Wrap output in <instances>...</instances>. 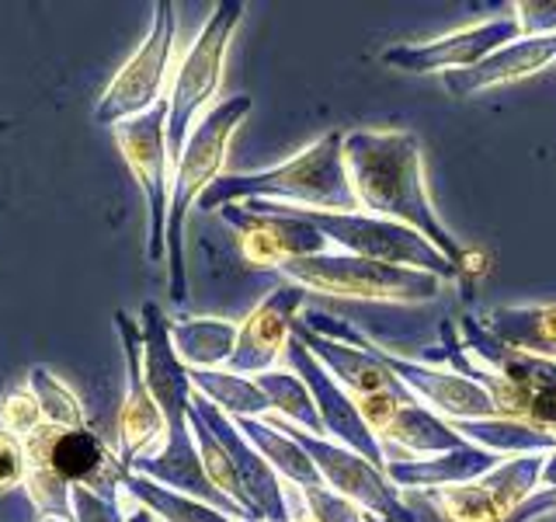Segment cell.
I'll use <instances>...</instances> for the list:
<instances>
[{
  "label": "cell",
  "instance_id": "obj_1",
  "mask_svg": "<svg viewBox=\"0 0 556 522\" xmlns=\"http://www.w3.org/2000/svg\"><path fill=\"white\" fill-rule=\"evenodd\" d=\"M344 171L362 213L404 223L431 240L459 272L466 251L445 231L425 188L421 139L407 129H355L344 133Z\"/></svg>",
  "mask_w": 556,
  "mask_h": 522
},
{
  "label": "cell",
  "instance_id": "obj_2",
  "mask_svg": "<svg viewBox=\"0 0 556 522\" xmlns=\"http://www.w3.org/2000/svg\"><path fill=\"white\" fill-rule=\"evenodd\" d=\"M417 362L477 380L494 397L501 418H511L556 439V362L497 341L477 318L442 321V345Z\"/></svg>",
  "mask_w": 556,
  "mask_h": 522
},
{
  "label": "cell",
  "instance_id": "obj_3",
  "mask_svg": "<svg viewBox=\"0 0 556 522\" xmlns=\"http://www.w3.org/2000/svg\"><path fill=\"white\" fill-rule=\"evenodd\" d=\"M240 199L251 202H282L327 209V213H355V191L344 171V136L327 133L317 144L300 150L292 161L254 174H226L199 199L202 209H226Z\"/></svg>",
  "mask_w": 556,
  "mask_h": 522
},
{
  "label": "cell",
  "instance_id": "obj_4",
  "mask_svg": "<svg viewBox=\"0 0 556 522\" xmlns=\"http://www.w3.org/2000/svg\"><path fill=\"white\" fill-rule=\"evenodd\" d=\"M251 112V98H226L208 112L195 129H191L185 153L174 171L170 185V206H167V251H170V296L174 303H185L188 283H185V251H181V226L188 206L202 199L208 188L219 182V171L226 161V147H230L233 129Z\"/></svg>",
  "mask_w": 556,
  "mask_h": 522
},
{
  "label": "cell",
  "instance_id": "obj_5",
  "mask_svg": "<svg viewBox=\"0 0 556 522\" xmlns=\"http://www.w3.org/2000/svg\"><path fill=\"white\" fill-rule=\"evenodd\" d=\"M286 283L303 286L306 293L334 296V300H369V303H425L442 289V278L417 269L382 265V261L355 254H317L295 258L282 269Z\"/></svg>",
  "mask_w": 556,
  "mask_h": 522
},
{
  "label": "cell",
  "instance_id": "obj_6",
  "mask_svg": "<svg viewBox=\"0 0 556 522\" xmlns=\"http://www.w3.org/2000/svg\"><path fill=\"white\" fill-rule=\"evenodd\" d=\"M282 209L306 220L309 226H317L330 240L334 254H355V258L382 261V265L431 272V275H439L442 283H452V278L459 275V269L452 265L431 240H425L404 223L362 213V209H355V213H327V209H306V206H282Z\"/></svg>",
  "mask_w": 556,
  "mask_h": 522
},
{
  "label": "cell",
  "instance_id": "obj_7",
  "mask_svg": "<svg viewBox=\"0 0 556 522\" xmlns=\"http://www.w3.org/2000/svg\"><path fill=\"white\" fill-rule=\"evenodd\" d=\"M240 14H243L240 0H223V4H216L208 25L202 28L199 39L191 42L178 77H174V87L167 95V153L174 164H178L185 153L191 126H195V112L205 101H213V95L219 91L223 57H226V46L233 39V28L240 25Z\"/></svg>",
  "mask_w": 556,
  "mask_h": 522
},
{
  "label": "cell",
  "instance_id": "obj_8",
  "mask_svg": "<svg viewBox=\"0 0 556 522\" xmlns=\"http://www.w3.org/2000/svg\"><path fill=\"white\" fill-rule=\"evenodd\" d=\"M543 452L532 457H504L491 474L456 487L421 492L442 522H508L543 484Z\"/></svg>",
  "mask_w": 556,
  "mask_h": 522
},
{
  "label": "cell",
  "instance_id": "obj_9",
  "mask_svg": "<svg viewBox=\"0 0 556 522\" xmlns=\"http://www.w3.org/2000/svg\"><path fill=\"white\" fill-rule=\"evenodd\" d=\"M286 428L295 435V443L309 452L313 467L320 470V477L330 492H338L341 498L358 505L369 522H417V515L407 509L404 498H400V487L382 474L379 467L358 457L355 449L327 439V435H309L292 425Z\"/></svg>",
  "mask_w": 556,
  "mask_h": 522
},
{
  "label": "cell",
  "instance_id": "obj_10",
  "mask_svg": "<svg viewBox=\"0 0 556 522\" xmlns=\"http://www.w3.org/2000/svg\"><path fill=\"white\" fill-rule=\"evenodd\" d=\"M223 220L237 226L240 251L254 269H282L295 258L334 254L330 240L306 220L286 213L278 202H251V209L226 206Z\"/></svg>",
  "mask_w": 556,
  "mask_h": 522
},
{
  "label": "cell",
  "instance_id": "obj_11",
  "mask_svg": "<svg viewBox=\"0 0 556 522\" xmlns=\"http://www.w3.org/2000/svg\"><path fill=\"white\" fill-rule=\"evenodd\" d=\"M118 147L126 153L132 174L139 178L150 202V261H161L167 248V98L150 109L147 115H136L129 122H118Z\"/></svg>",
  "mask_w": 556,
  "mask_h": 522
},
{
  "label": "cell",
  "instance_id": "obj_12",
  "mask_svg": "<svg viewBox=\"0 0 556 522\" xmlns=\"http://www.w3.org/2000/svg\"><path fill=\"white\" fill-rule=\"evenodd\" d=\"M521 39V28L515 22V14H501L491 22L459 28L452 35L431 42H414V46H390L382 49V63L400 74H452V70H469L480 60L494 57L497 49L511 46Z\"/></svg>",
  "mask_w": 556,
  "mask_h": 522
},
{
  "label": "cell",
  "instance_id": "obj_13",
  "mask_svg": "<svg viewBox=\"0 0 556 522\" xmlns=\"http://www.w3.org/2000/svg\"><path fill=\"white\" fill-rule=\"evenodd\" d=\"M170 46H174V4L170 0H161V4H156V22H153L150 39L139 46L136 57L122 66L115 84L104 91V101L98 109L101 122H129L136 115H147L150 109H156V104L164 101L161 87L167 74Z\"/></svg>",
  "mask_w": 556,
  "mask_h": 522
},
{
  "label": "cell",
  "instance_id": "obj_14",
  "mask_svg": "<svg viewBox=\"0 0 556 522\" xmlns=\"http://www.w3.org/2000/svg\"><path fill=\"white\" fill-rule=\"evenodd\" d=\"M286 362H289V370L309 387L313 405H317V411H320L327 439L355 449L358 457H365L372 467H379L382 474H387V452H382V443L376 439V432L365 425V418L358 414L355 400L348 397V390L324 370L317 359H313V352L295 335L286 348Z\"/></svg>",
  "mask_w": 556,
  "mask_h": 522
},
{
  "label": "cell",
  "instance_id": "obj_15",
  "mask_svg": "<svg viewBox=\"0 0 556 522\" xmlns=\"http://www.w3.org/2000/svg\"><path fill=\"white\" fill-rule=\"evenodd\" d=\"M306 303V289L295 283H282L261 300L251 318L237 331V348L226 370L237 376H261L278 370L286 362V348L292 341V324L300 321V310Z\"/></svg>",
  "mask_w": 556,
  "mask_h": 522
},
{
  "label": "cell",
  "instance_id": "obj_16",
  "mask_svg": "<svg viewBox=\"0 0 556 522\" xmlns=\"http://www.w3.org/2000/svg\"><path fill=\"white\" fill-rule=\"evenodd\" d=\"M553 63H556V35H543V39H518L511 46L497 49L494 57L480 60L477 66L452 70V74L442 77V84L452 98H473V95L486 91V87L526 80V77L539 74V70H546Z\"/></svg>",
  "mask_w": 556,
  "mask_h": 522
},
{
  "label": "cell",
  "instance_id": "obj_17",
  "mask_svg": "<svg viewBox=\"0 0 556 522\" xmlns=\"http://www.w3.org/2000/svg\"><path fill=\"white\" fill-rule=\"evenodd\" d=\"M292 335L309 348L313 359H317L324 370L341 383L352 400L376 397V394H404L407 390L404 383H400L372 352H362V348H352V345L327 341V338L317 335V331H309L303 321L292 324Z\"/></svg>",
  "mask_w": 556,
  "mask_h": 522
},
{
  "label": "cell",
  "instance_id": "obj_18",
  "mask_svg": "<svg viewBox=\"0 0 556 522\" xmlns=\"http://www.w3.org/2000/svg\"><path fill=\"white\" fill-rule=\"evenodd\" d=\"M376 439L382 443L387 463L390 460H425V457H439V452H452V449L466 446V439L452 428V422L428 411L417 397L393 414V422L382 428Z\"/></svg>",
  "mask_w": 556,
  "mask_h": 522
},
{
  "label": "cell",
  "instance_id": "obj_19",
  "mask_svg": "<svg viewBox=\"0 0 556 522\" xmlns=\"http://www.w3.org/2000/svg\"><path fill=\"white\" fill-rule=\"evenodd\" d=\"M504 457L497 452H486L473 443H466L463 449L439 452V457H425V460H390L387 463V477L404 487V492H431V487H456L469 484L501 463Z\"/></svg>",
  "mask_w": 556,
  "mask_h": 522
},
{
  "label": "cell",
  "instance_id": "obj_20",
  "mask_svg": "<svg viewBox=\"0 0 556 522\" xmlns=\"http://www.w3.org/2000/svg\"><path fill=\"white\" fill-rule=\"evenodd\" d=\"M497 341L556 362V303H526V307H494L477 318Z\"/></svg>",
  "mask_w": 556,
  "mask_h": 522
},
{
  "label": "cell",
  "instance_id": "obj_21",
  "mask_svg": "<svg viewBox=\"0 0 556 522\" xmlns=\"http://www.w3.org/2000/svg\"><path fill=\"white\" fill-rule=\"evenodd\" d=\"M466 443H473L486 452L497 457H532V452H553L556 439H549L546 432H535L511 418H480V422H456L452 425Z\"/></svg>",
  "mask_w": 556,
  "mask_h": 522
},
{
  "label": "cell",
  "instance_id": "obj_22",
  "mask_svg": "<svg viewBox=\"0 0 556 522\" xmlns=\"http://www.w3.org/2000/svg\"><path fill=\"white\" fill-rule=\"evenodd\" d=\"M191 387L230 418H265L271 400L257 387V380L237 376L230 370H191Z\"/></svg>",
  "mask_w": 556,
  "mask_h": 522
},
{
  "label": "cell",
  "instance_id": "obj_23",
  "mask_svg": "<svg viewBox=\"0 0 556 522\" xmlns=\"http://www.w3.org/2000/svg\"><path fill=\"white\" fill-rule=\"evenodd\" d=\"M237 324L226 321H188L174 327V345L195 370H226L237 348Z\"/></svg>",
  "mask_w": 556,
  "mask_h": 522
},
{
  "label": "cell",
  "instance_id": "obj_24",
  "mask_svg": "<svg viewBox=\"0 0 556 522\" xmlns=\"http://www.w3.org/2000/svg\"><path fill=\"white\" fill-rule=\"evenodd\" d=\"M251 380H257V387L271 400V411H278V418H282L286 425L303 428L309 435H327L324 422H320V411L313 405L309 387L292 370H271V373H261Z\"/></svg>",
  "mask_w": 556,
  "mask_h": 522
},
{
  "label": "cell",
  "instance_id": "obj_25",
  "mask_svg": "<svg viewBox=\"0 0 556 522\" xmlns=\"http://www.w3.org/2000/svg\"><path fill=\"white\" fill-rule=\"evenodd\" d=\"M303 498V515L309 522H369L358 505L341 498L338 492H330L327 484L309 487V492H295Z\"/></svg>",
  "mask_w": 556,
  "mask_h": 522
},
{
  "label": "cell",
  "instance_id": "obj_26",
  "mask_svg": "<svg viewBox=\"0 0 556 522\" xmlns=\"http://www.w3.org/2000/svg\"><path fill=\"white\" fill-rule=\"evenodd\" d=\"M56 460L63 467V474L70 477H87L94 467H101V446L87 432H74L56 446Z\"/></svg>",
  "mask_w": 556,
  "mask_h": 522
},
{
  "label": "cell",
  "instance_id": "obj_27",
  "mask_svg": "<svg viewBox=\"0 0 556 522\" xmlns=\"http://www.w3.org/2000/svg\"><path fill=\"white\" fill-rule=\"evenodd\" d=\"M521 39H543L556 35V0H518L511 4Z\"/></svg>",
  "mask_w": 556,
  "mask_h": 522
},
{
  "label": "cell",
  "instance_id": "obj_28",
  "mask_svg": "<svg viewBox=\"0 0 556 522\" xmlns=\"http://www.w3.org/2000/svg\"><path fill=\"white\" fill-rule=\"evenodd\" d=\"M543 515H556V487H543V492H535L508 522H535Z\"/></svg>",
  "mask_w": 556,
  "mask_h": 522
}]
</instances>
